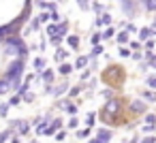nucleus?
Masks as SVG:
<instances>
[{
  "mask_svg": "<svg viewBox=\"0 0 156 143\" xmlns=\"http://www.w3.org/2000/svg\"><path fill=\"white\" fill-rule=\"evenodd\" d=\"M24 64H26V60L24 58H15L11 64H9V68H7V81H9V88H20V79H22V73H24Z\"/></svg>",
  "mask_w": 156,
  "mask_h": 143,
  "instance_id": "1",
  "label": "nucleus"
},
{
  "mask_svg": "<svg viewBox=\"0 0 156 143\" xmlns=\"http://www.w3.org/2000/svg\"><path fill=\"white\" fill-rule=\"evenodd\" d=\"M101 79H103L105 83H109L111 88H120V85H122V81L126 79V75H124V68H122V66L111 64V66H107V68L103 71Z\"/></svg>",
  "mask_w": 156,
  "mask_h": 143,
  "instance_id": "2",
  "label": "nucleus"
},
{
  "mask_svg": "<svg viewBox=\"0 0 156 143\" xmlns=\"http://www.w3.org/2000/svg\"><path fill=\"white\" fill-rule=\"evenodd\" d=\"M5 51L9 56H17V58H24L26 60V54H28V47L24 45V41L20 37H9L5 41Z\"/></svg>",
  "mask_w": 156,
  "mask_h": 143,
  "instance_id": "3",
  "label": "nucleus"
},
{
  "mask_svg": "<svg viewBox=\"0 0 156 143\" xmlns=\"http://www.w3.org/2000/svg\"><path fill=\"white\" fill-rule=\"evenodd\" d=\"M137 7H139V2H133V0H128V2H122V9H124V15H128V17H133V15L137 13V11H135Z\"/></svg>",
  "mask_w": 156,
  "mask_h": 143,
  "instance_id": "4",
  "label": "nucleus"
},
{
  "mask_svg": "<svg viewBox=\"0 0 156 143\" xmlns=\"http://www.w3.org/2000/svg\"><path fill=\"white\" fill-rule=\"evenodd\" d=\"M128 107H130L133 113H145V103L143 100H133Z\"/></svg>",
  "mask_w": 156,
  "mask_h": 143,
  "instance_id": "5",
  "label": "nucleus"
},
{
  "mask_svg": "<svg viewBox=\"0 0 156 143\" xmlns=\"http://www.w3.org/2000/svg\"><path fill=\"white\" fill-rule=\"evenodd\" d=\"M96 139H98V143H109V139H111V130L101 128V130H98V134H96Z\"/></svg>",
  "mask_w": 156,
  "mask_h": 143,
  "instance_id": "6",
  "label": "nucleus"
},
{
  "mask_svg": "<svg viewBox=\"0 0 156 143\" xmlns=\"http://www.w3.org/2000/svg\"><path fill=\"white\" fill-rule=\"evenodd\" d=\"M60 126H62V120L58 117V120H54V122H51V124H49V126L45 128V132H43V134H54V132H56V130H58Z\"/></svg>",
  "mask_w": 156,
  "mask_h": 143,
  "instance_id": "7",
  "label": "nucleus"
},
{
  "mask_svg": "<svg viewBox=\"0 0 156 143\" xmlns=\"http://www.w3.org/2000/svg\"><path fill=\"white\" fill-rule=\"evenodd\" d=\"M30 132V122H17V134H28Z\"/></svg>",
  "mask_w": 156,
  "mask_h": 143,
  "instance_id": "8",
  "label": "nucleus"
},
{
  "mask_svg": "<svg viewBox=\"0 0 156 143\" xmlns=\"http://www.w3.org/2000/svg\"><path fill=\"white\" fill-rule=\"evenodd\" d=\"M66 88H69V83H66V81H62L60 85H56V88H54V90H49V92H54L56 96H60V94H64V92H66Z\"/></svg>",
  "mask_w": 156,
  "mask_h": 143,
  "instance_id": "9",
  "label": "nucleus"
},
{
  "mask_svg": "<svg viewBox=\"0 0 156 143\" xmlns=\"http://www.w3.org/2000/svg\"><path fill=\"white\" fill-rule=\"evenodd\" d=\"M88 62H90V58H88V56H81V58H77V62H75V68H86Z\"/></svg>",
  "mask_w": 156,
  "mask_h": 143,
  "instance_id": "10",
  "label": "nucleus"
},
{
  "mask_svg": "<svg viewBox=\"0 0 156 143\" xmlns=\"http://www.w3.org/2000/svg\"><path fill=\"white\" fill-rule=\"evenodd\" d=\"M11 137H13V128H7V130H2V132H0V143L9 141Z\"/></svg>",
  "mask_w": 156,
  "mask_h": 143,
  "instance_id": "11",
  "label": "nucleus"
},
{
  "mask_svg": "<svg viewBox=\"0 0 156 143\" xmlns=\"http://www.w3.org/2000/svg\"><path fill=\"white\" fill-rule=\"evenodd\" d=\"M103 24H111V15H109V13H103V15L98 17L96 26H103Z\"/></svg>",
  "mask_w": 156,
  "mask_h": 143,
  "instance_id": "12",
  "label": "nucleus"
},
{
  "mask_svg": "<svg viewBox=\"0 0 156 143\" xmlns=\"http://www.w3.org/2000/svg\"><path fill=\"white\" fill-rule=\"evenodd\" d=\"M66 41H69V45H71V49H77V47H79V37H75V34H71V37H69Z\"/></svg>",
  "mask_w": 156,
  "mask_h": 143,
  "instance_id": "13",
  "label": "nucleus"
},
{
  "mask_svg": "<svg viewBox=\"0 0 156 143\" xmlns=\"http://www.w3.org/2000/svg\"><path fill=\"white\" fill-rule=\"evenodd\" d=\"M150 37H152L150 28H141V30H139V39H141V41H147Z\"/></svg>",
  "mask_w": 156,
  "mask_h": 143,
  "instance_id": "14",
  "label": "nucleus"
},
{
  "mask_svg": "<svg viewBox=\"0 0 156 143\" xmlns=\"http://www.w3.org/2000/svg\"><path fill=\"white\" fill-rule=\"evenodd\" d=\"M43 81L45 83H51L54 81V71H43Z\"/></svg>",
  "mask_w": 156,
  "mask_h": 143,
  "instance_id": "15",
  "label": "nucleus"
},
{
  "mask_svg": "<svg viewBox=\"0 0 156 143\" xmlns=\"http://www.w3.org/2000/svg\"><path fill=\"white\" fill-rule=\"evenodd\" d=\"M11 88H9V81L7 79H0V94H7Z\"/></svg>",
  "mask_w": 156,
  "mask_h": 143,
  "instance_id": "16",
  "label": "nucleus"
},
{
  "mask_svg": "<svg viewBox=\"0 0 156 143\" xmlns=\"http://www.w3.org/2000/svg\"><path fill=\"white\" fill-rule=\"evenodd\" d=\"M62 75H69L71 71H73V64H60V68H58Z\"/></svg>",
  "mask_w": 156,
  "mask_h": 143,
  "instance_id": "17",
  "label": "nucleus"
},
{
  "mask_svg": "<svg viewBox=\"0 0 156 143\" xmlns=\"http://www.w3.org/2000/svg\"><path fill=\"white\" fill-rule=\"evenodd\" d=\"M34 68H37V71H43V68H45V60H43V58H37V60H34Z\"/></svg>",
  "mask_w": 156,
  "mask_h": 143,
  "instance_id": "18",
  "label": "nucleus"
},
{
  "mask_svg": "<svg viewBox=\"0 0 156 143\" xmlns=\"http://www.w3.org/2000/svg\"><path fill=\"white\" fill-rule=\"evenodd\" d=\"M143 9H147V11H156V2H154V0H147V2H143Z\"/></svg>",
  "mask_w": 156,
  "mask_h": 143,
  "instance_id": "19",
  "label": "nucleus"
},
{
  "mask_svg": "<svg viewBox=\"0 0 156 143\" xmlns=\"http://www.w3.org/2000/svg\"><path fill=\"white\" fill-rule=\"evenodd\" d=\"M66 32H69V26H66V24H60V26H58V32H56V34H58V37H62V34H66Z\"/></svg>",
  "mask_w": 156,
  "mask_h": 143,
  "instance_id": "20",
  "label": "nucleus"
},
{
  "mask_svg": "<svg viewBox=\"0 0 156 143\" xmlns=\"http://www.w3.org/2000/svg\"><path fill=\"white\" fill-rule=\"evenodd\" d=\"M113 34H115V30H113V28H107V30H105V32L101 34V39H111Z\"/></svg>",
  "mask_w": 156,
  "mask_h": 143,
  "instance_id": "21",
  "label": "nucleus"
},
{
  "mask_svg": "<svg viewBox=\"0 0 156 143\" xmlns=\"http://www.w3.org/2000/svg\"><path fill=\"white\" fill-rule=\"evenodd\" d=\"M101 51H103V47H101V45H94V47H92V54H90V56H88V58H90V60H92V58H94V56H98V54H101Z\"/></svg>",
  "mask_w": 156,
  "mask_h": 143,
  "instance_id": "22",
  "label": "nucleus"
},
{
  "mask_svg": "<svg viewBox=\"0 0 156 143\" xmlns=\"http://www.w3.org/2000/svg\"><path fill=\"white\" fill-rule=\"evenodd\" d=\"M54 58H56V60H64V58H66V51L58 47V49H56V56H54Z\"/></svg>",
  "mask_w": 156,
  "mask_h": 143,
  "instance_id": "23",
  "label": "nucleus"
},
{
  "mask_svg": "<svg viewBox=\"0 0 156 143\" xmlns=\"http://www.w3.org/2000/svg\"><path fill=\"white\" fill-rule=\"evenodd\" d=\"M20 103H22V96H20V94H15V96H11V100H9L7 105L11 107V105H20Z\"/></svg>",
  "mask_w": 156,
  "mask_h": 143,
  "instance_id": "24",
  "label": "nucleus"
},
{
  "mask_svg": "<svg viewBox=\"0 0 156 143\" xmlns=\"http://www.w3.org/2000/svg\"><path fill=\"white\" fill-rule=\"evenodd\" d=\"M143 98H145L147 103H154V100H156V94H154V92H143Z\"/></svg>",
  "mask_w": 156,
  "mask_h": 143,
  "instance_id": "25",
  "label": "nucleus"
},
{
  "mask_svg": "<svg viewBox=\"0 0 156 143\" xmlns=\"http://www.w3.org/2000/svg\"><path fill=\"white\" fill-rule=\"evenodd\" d=\"M7 113H9V105L2 103V105H0V117H7Z\"/></svg>",
  "mask_w": 156,
  "mask_h": 143,
  "instance_id": "26",
  "label": "nucleus"
},
{
  "mask_svg": "<svg viewBox=\"0 0 156 143\" xmlns=\"http://www.w3.org/2000/svg\"><path fill=\"white\" fill-rule=\"evenodd\" d=\"M47 32H49V37H56V32H58V24H51V26H47Z\"/></svg>",
  "mask_w": 156,
  "mask_h": 143,
  "instance_id": "27",
  "label": "nucleus"
},
{
  "mask_svg": "<svg viewBox=\"0 0 156 143\" xmlns=\"http://www.w3.org/2000/svg\"><path fill=\"white\" fill-rule=\"evenodd\" d=\"M118 43H128V32H120L118 34Z\"/></svg>",
  "mask_w": 156,
  "mask_h": 143,
  "instance_id": "28",
  "label": "nucleus"
},
{
  "mask_svg": "<svg viewBox=\"0 0 156 143\" xmlns=\"http://www.w3.org/2000/svg\"><path fill=\"white\" fill-rule=\"evenodd\" d=\"M39 26H41V19H39V17H34V19H32V24H30V30H39Z\"/></svg>",
  "mask_w": 156,
  "mask_h": 143,
  "instance_id": "29",
  "label": "nucleus"
},
{
  "mask_svg": "<svg viewBox=\"0 0 156 143\" xmlns=\"http://www.w3.org/2000/svg\"><path fill=\"white\" fill-rule=\"evenodd\" d=\"M90 132H92V128H83V130H79L77 134H79L81 139H86V137H90Z\"/></svg>",
  "mask_w": 156,
  "mask_h": 143,
  "instance_id": "30",
  "label": "nucleus"
},
{
  "mask_svg": "<svg viewBox=\"0 0 156 143\" xmlns=\"http://www.w3.org/2000/svg\"><path fill=\"white\" fill-rule=\"evenodd\" d=\"M154 45H156V43H154L152 39H147V41H145V49H147V54H150V51L154 49Z\"/></svg>",
  "mask_w": 156,
  "mask_h": 143,
  "instance_id": "31",
  "label": "nucleus"
},
{
  "mask_svg": "<svg viewBox=\"0 0 156 143\" xmlns=\"http://www.w3.org/2000/svg\"><path fill=\"white\" fill-rule=\"evenodd\" d=\"M103 96H105L107 100H111V98H115V96H113V90H103Z\"/></svg>",
  "mask_w": 156,
  "mask_h": 143,
  "instance_id": "32",
  "label": "nucleus"
},
{
  "mask_svg": "<svg viewBox=\"0 0 156 143\" xmlns=\"http://www.w3.org/2000/svg\"><path fill=\"white\" fill-rule=\"evenodd\" d=\"M145 122H147V126H154V122H156V117H154L152 113H147V115H145Z\"/></svg>",
  "mask_w": 156,
  "mask_h": 143,
  "instance_id": "33",
  "label": "nucleus"
},
{
  "mask_svg": "<svg viewBox=\"0 0 156 143\" xmlns=\"http://www.w3.org/2000/svg\"><path fill=\"white\" fill-rule=\"evenodd\" d=\"M118 54H120L122 58H128V56H130V51H128L126 47H120V51H118Z\"/></svg>",
  "mask_w": 156,
  "mask_h": 143,
  "instance_id": "34",
  "label": "nucleus"
},
{
  "mask_svg": "<svg viewBox=\"0 0 156 143\" xmlns=\"http://www.w3.org/2000/svg\"><path fill=\"white\" fill-rule=\"evenodd\" d=\"M24 100H26V103H32V100H34V94H32V92H26V94H24Z\"/></svg>",
  "mask_w": 156,
  "mask_h": 143,
  "instance_id": "35",
  "label": "nucleus"
},
{
  "mask_svg": "<svg viewBox=\"0 0 156 143\" xmlns=\"http://www.w3.org/2000/svg\"><path fill=\"white\" fill-rule=\"evenodd\" d=\"M147 85L156 90V77H154V75H152V77H147Z\"/></svg>",
  "mask_w": 156,
  "mask_h": 143,
  "instance_id": "36",
  "label": "nucleus"
},
{
  "mask_svg": "<svg viewBox=\"0 0 156 143\" xmlns=\"http://www.w3.org/2000/svg\"><path fill=\"white\" fill-rule=\"evenodd\" d=\"M98 41H101V34L94 32V34H92V45H98Z\"/></svg>",
  "mask_w": 156,
  "mask_h": 143,
  "instance_id": "37",
  "label": "nucleus"
},
{
  "mask_svg": "<svg viewBox=\"0 0 156 143\" xmlns=\"http://www.w3.org/2000/svg\"><path fill=\"white\" fill-rule=\"evenodd\" d=\"M51 43H54V45L58 47V45L62 43V37H58V34H56V37H51Z\"/></svg>",
  "mask_w": 156,
  "mask_h": 143,
  "instance_id": "38",
  "label": "nucleus"
},
{
  "mask_svg": "<svg viewBox=\"0 0 156 143\" xmlns=\"http://www.w3.org/2000/svg\"><path fill=\"white\" fill-rule=\"evenodd\" d=\"M66 111H69V113H73V115H75V113H77V107H75V105H71V103H69V105H66Z\"/></svg>",
  "mask_w": 156,
  "mask_h": 143,
  "instance_id": "39",
  "label": "nucleus"
},
{
  "mask_svg": "<svg viewBox=\"0 0 156 143\" xmlns=\"http://www.w3.org/2000/svg\"><path fill=\"white\" fill-rule=\"evenodd\" d=\"M86 124H88V128H92V126H94V113H92V115H88Z\"/></svg>",
  "mask_w": 156,
  "mask_h": 143,
  "instance_id": "40",
  "label": "nucleus"
},
{
  "mask_svg": "<svg viewBox=\"0 0 156 143\" xmlns=\"http://www.w3.org/2000/svg\"><path fill=\"white\" fill-rule=\"evenodd\" d=\"M141 143H156V137H143Z\"/></svg>",
  "mask_w": 156,
  "mask_h": 143,
  "instance_id": "41",
  "label": "nucleus"
},
{
  "mask_svg": "<svg viewBox=\"0 0 156 143\" xmlns=\"http://www.w3.org/2000/svg\"><path fill=\"white\" fill-rule=\"evenodd\" d=\"M39 19H41V22H47V19H49V13H41Z\"/></svg>",
  "mask_w": 156,
  "mask_h": 143,
  "instance_id": "42",
  "label": "nucleus"
},
{
  "mask_svg": "<svg viewBox=\"0 0 156 143\" xmlns=\"http://www.w3.org/2000/svg\"><path fill=\"white\" fill-rule=\"evenodd\" d=\"M79 7H81L83 11H88V9H90V5H88V2H83V0H81V2H79Z\"/></svg>",
  "mask_w": 156,
  "mask_h": 143,
  "instance_id": "43",
  "label": "nucleus"
},
{
  "mask_svg": "<svg viewBox=\"0 0 156 143\" xmlns=\"http://www.w3.org/2000/svg\"><path fill=\"white\" fill-rule=\"evenodd\" d=\"M92 9H94L96 13H101V2H94V5H92Z\"/></svg>",
  "mask_w": 156,
  "mask_h": 143,
  "instance_id": "44",
  "label": "nucleus"
},
{
  "mask_svg": "<svg viewBox=\"0 0 156 143\" xmlns=\"http://www.w3.org/2000/svg\"><path fill=\"white\" fill-rule=\"evenodd\" d=\"M49 17H51V19H54V22H58V19H60V17H58V13H56V11H51V13H49Z\"/></svg>",
  "mask_w": 156,
  "mask_h": 143,
  "instance_id": "45",
  "label": "nucleus"
},
{
  "mask_svg": "<svg viewBox=\"0 0 156 143\" xmlns=\"http://www.w3.org/2000/svg\"><path fill=\"white\" fill-rule=\"evenodd\" d=\"M75 126H77V117H73V120L69 122V128H75Z\"/></svg>",
  "mask_w": 156,
  "mask_h": 143,
  "instance_id": "46",
  "label": "nucleus"
},
{
  "mask_svg": "<svg viewBox=\"0 0 156 143\" xmlns=\"http://www.w3.org/2000/svg\"><path fill=\"white\" fill-rule=\"evenodd\" d=\"M141 130H143V132H152V130H154V126H147V124H145Z\"/></svg>",
  "mask_w": 156,
  "mask_h": 143,
  "instance_id": "47",
  "label": "nucleus"
},
{
  "mask_svg": "<svg viewBox=\"0 0 156 143\" xmlns=\"http://www.w3.org/2000/svg\"><path fill=\"white\" fill-rule=\"evenodd\" d=\"M79 90H81V88H73V90H71V96H77V94H79Z\"/></svg>",
  "mask_w": 156,
  "mask_h": 143,
  "instance_id": "48",
  "label": "nucleus"
},
{
  "mask_svg": "<svg viewBox=\"0 0 156 143\" xmlns=\"http://www.w3.org/2000/svg\"><path fill=\"white\" fill-rule=\"evenodd\" d=\"M64 137H66V132H58V134H56V139H58V141H62Z\"/></svg>",
  "mask_w": 156,
  "mask_h": 143,
  "instance_id": "49",
  "label": "nucleus"
},
{
  "mask_svg": "<svg viewBox=\"0 0 156 143\" xmlns=\"http://www.w3.org/2000/svg\"><path fill=\"white\" fill-rule=\"evenodd\" d=\"M150 32H152V34H156V22L152 24V28H150Z\"/></svg>",
  "mask_w": 156,
  "mask_h": 143,
  "instance_id": "50",
  "label": "nucleus"
},
{
  "mask_svg": "<svg viewBox=\"0 0 156 143\" xmlns=\"http://www.w3.org/2000/svg\"><path fill=\"white\" fill-rule=\"evenodd\" d=\"M11 143H20V139H17V137H13V139H11Z\"/></svg>",
  "mask_w": 156,
  "mask_h": 143,
  "instance_id": "51",
  "label": "nucleus"
},
{
  "mask_svg": "<svg viewBox=\"0 0 156 143\" xmlns=\"http://www.w3.org/2000/svg\"><path fill=\"white\" fill-rule=\"evenodd\" d=\"M152 60H154V62H152V66H154V68H156V56H154V58H152Z\"/></svg>",
  "mask_w": 156,
  "mask_h": 143,
  "instance_id": "52",
  "label": "nucleus"
},
{
  "mask_svg": "<svg viewBox=\"0 0 156 143\" xmlns=\"http://www.w3.org/2000/svg\"><path fill=\"white\" fill-rule=\"evenodd\" d=\"M90 143H98V139H90Z\"/></svg>",
  "mask_w": 156,
  "mask_h": 143,
  "instance_id": "53",
  "label": "nucleus"
},
{
  "mask_svg": "<svg viewBox=\"0 0 156 143\" xmlns=\"http://www.w3.org/2000/svg\"><path fill=\"white\" fill-rule=\"evenodd\" d=\"M30 143H37V141H30Z\"/></svg>",
  "mask_w": 156,
  "mask_h": 143,
  "instance_id": "54",
  "label": "nucleus"
}]
</instances>
